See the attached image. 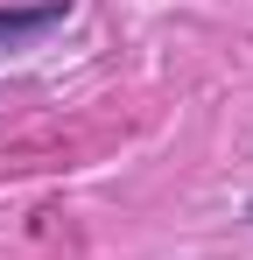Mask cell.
<instances>
[{"instance_id": "obj_1", "label": "cell", "mask_w": 253, "mask_h": 260, "mask_svg": "<svg viewBox=\"0 0 253 260\" xmlns=\"http://www.w3.org/2000/svg\"><path fill=\"white\" fill-rule=\"evenodd\" d=\"M49 21H64V0H42V7H14V14H0V43H21V36H36Z\"/></svg>"}]
</instances>
